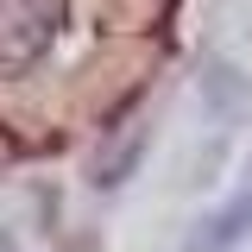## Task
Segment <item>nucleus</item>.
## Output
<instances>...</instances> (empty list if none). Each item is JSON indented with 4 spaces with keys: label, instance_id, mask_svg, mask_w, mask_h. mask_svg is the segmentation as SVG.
Here are the masks:
<instances>
[{
    "label": "nucleus",
    "instance_id": "nucleus-1",
    "mask_svg": "<svg viewBox=\"0 0 252 252\" xmlns=\"http://www.w3.org/2000/svg\"><path fill=\"white\" fill-rule=\"evenodd\" d=\"M57 0H0V76H19L57 38Z\"/></svg>",
    "mask_w": 252,
    "mask_h": 252
}]
</instances>
